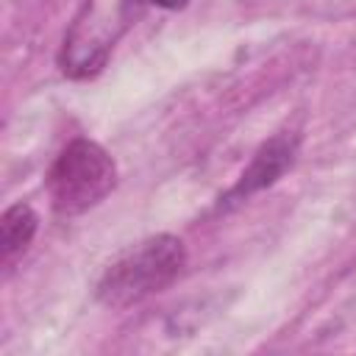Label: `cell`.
I'll return each instance as SVG.
<instances>
[{
  "mask_svg": "<svg viewBox=\"0 0 356 356\" xmlns=\"http://www.w3.org/2000/svg\"><path fill=\"white\" fill-rule=\"evenodd\" d=\"M186 264V248L172 234H156L114 259L97 281V300L108 309H128L167 289Z\"/></svg>",
  "mask_w": 356,
  "mask_h": 356,
  "instance_id": "1",
  "label": "cell"
},
{
  "mask_svg": "<svg viewBox=\"0 0 356 356\" xmlns=\"http://www.w3.org/2000/svg\"><path fill=\"white\" fill-rule=\"evenodd\" d=\"M117 164L106 147L92 139H72L47 172V195L58 214H83L111 195Z\"/></svg>",
  "mask_w": 356,
  "mask_h": 356,
  "instance_id": "2",
  "label": "cell"
},
{
  "mask_svg": "<svg viewBox=\"0 0 356 356\" xmlns=\"http://www.w3.org/2000/svg\"><path fill=\"white\" fill-rule=\"evenodd\" d=\"M298 145H300V136L292 134V131H284V134H275L273 139H267L253 161L248 164V170L242 172L239 184L234 186V197H248L259 189H267L273 186L292 164H295V156H298Z\"/></svg>",
  "mask_w": 356,
  "mask_h": 356,
  "instance_id": "3",
  "label": "cell"
},
{
  "mask_svg": "<svg viewBox=\"0 0 356 356\" xmlns=\"http://www.w3.org/2000/svg\"><path fill=\"white\" fill-rule=\"evenodd\" d=\"M36 225H39L36 211L28 203H14L3 211V217H0V261H3L6 273L28 250V245L36 234Z\"/></svg>",
  "mask_w": 356,
  "mask_h": 356,
  "instance_id": "4",
  "label": "cell"
},
{
  "mask_svg": "<svg viewBox=\"0 0 356 356\" xmlns=\"http://www.w3.org/2000/svg\"><path fill=\"white\" fill-rule=\"evenodd\" d=\"M153 6H159V8H167V11H178V8H184L189 0H150Z\"/></svg>",
  "mask_w": 356,
  "mask_h": 356,
  "instance_id": "5",
  "label": "cell"
}]
</instances>
